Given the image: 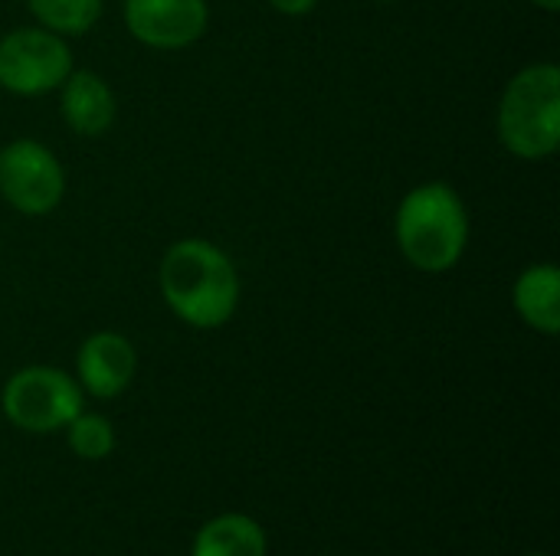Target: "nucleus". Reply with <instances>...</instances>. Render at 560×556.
<instances>
[{
  "label": "nucleus",
  "instance_id": "obj_1",
  "mask_svg": "<svg viewBox=\"0 0 560 556\" xmlns=\"http://www.w3.org/2000/svg\"><path fill=\"white\" fill-rule=\"evenodd\" d=\"M158 292L177 321L194 331H217L236 315L243 282L233 259L217 242L187 236L171 242L161 256Z\"/></svg>",
  "mask_w": 560,
  "mask_h": 556
},
{
  "label": "nucleus",
  "instance_id": "obj_3",
  "mask_svg": "<svg viewBox=\"0 0 560 556\" xmlns=\"http://www.w3.org/2000/svg\"><path fill=\"white\" fill-rule=\"evenodd\" d=\"M495 134L518 161H548L560 147V69L532 62L502 88Z\"/></svg>",
  "mask_w": 560,
  "mask_h": 556
},
{
  "label": "nucleus",
  "instance_id": "obj_6",
  "mask_svg": "<svg viewBox=\"0 0 560 556\" xmlns=\"http://www.w3.org/2000/svg\"><path fill=\"white\" fill-rule=\"evenodd\" d=\"M0 197L20 216H49L66 197L62 161L33 138L0 147Z\"/></svg>",
  "mask_w": 560,
  "mask_h": 556
},
{
  "label": "nucleus",
  "instance_id": "obj_5",
  "mask_svg": "<svg viewBox=\"0 0 560 556\" xmlns=\"http://www.w3.org/2000/svg\"><path fill=\"white\" fill-rule=\"evenodd\" d=\"M69 39L43 26H16L0 36V88L20 98L56 92L72 72Z\"/></svg>",
  "mask_w": 560,
  "mask_h": 556
},
{
  "label": "nucleus",
  "instance_id": "obj_8",
  "mask_svg": "<svg viewBox=\"0 0 560 556\" xmlns=\"http://www.w3.org/2000/svg\"><path fill=\"white\" fill-rule=\"evenodd\" d=\"M138 374V351L118 331H95L79 344L75 383L95 400L121 397Z\"/></svg>",
  "mask_w": 560,
  "mask_h": 556
},
{
  "label": "nucleus",
  "instance_id": "obj_7",
  "mask_svg": "<svg viewBox=\"0 0 560 556\" xmlns=\"http://www.w3.org/2000/svg\"><path fill=\"white\" fill-rule=\"evenodd\" d=\"M125 29L148 49L174 52L194 46L210 26L207 0H125Z\"/></svg>",
  "mask_w": 560,
  "mask_h": 556
},
{
  "label": "nucleus",
  "instance_id": "obj_16",
  "mask_svg": "<svg viewBox=\"0 0 560 556\" xmlns=\"http://www.w3.org/2000/svg\"><path fill=\"white\" fill-rule=\"evenodd\" d=\"M374 3H394V0H374Z\"/></svg>",
  "mask_w": 560,
  "mask_h": 556
},
{
  "label": "nucleus",
  "instance_id": "obj_15",
  "mask_svg": "<svg viewBox=\"0 0 560 556\" xmlns=\"http://www.w3.org/2000/svg\"><path fill=\"white\" fill-rule=\"evenodd\" d=\"M528 3H535V7L545 10V13H558L560 10V0H528Z\"/></svg>",
  "mask_w": 560,
  "mask_h": 556
},
{
  "label": "nucleus",
  "instance_id": "obj_11",
  "mask_svg": "<svg viewBox=\"0 0 560 556\" xmlns=\"http://www.w3.org/2000/svg\"><path fill=\"white\" fill-rule=\"evenodd\" d=\"M190 556H266V531L246 514H220L197 531Z\"/></svg>",
  "mask_w": 560,
  "mask_h": 556
},
{
  "label": "nucleus",
  "instance_id": "obj_13",
  "mask_svg": "<svg viewBox=\"0 0 560 556\" xmlns=\"http://www.w3.org/2000/svg\"><path fill=\"white\" fill-rule=\"evenodd\" d=\"M66 439H69V449L85 462H102V459H108L115 452V426L98 413L82 410L66 426Z\"/></svg>",
  "mask_w": 560,
  "mask_h": 556
},
{
  "label": "nucleus",
  "instance_id": "obj_10",
  "mask_svg": "<svg viewBox=\"0 0 560 556\" xmlns=\"http://www.w3.org/2000/svg\"><path fill=\"white\" fill-rule=\"evenodd\" d=\"M512 305L518 311V318L545 334L555 338L560 331V272L555 262H538L528 265L512 288Z\"/></svg>",
  "mask_w": 560,
  "mask_h": 556
},
{
  "label": "nucleus",
  "instance_id": "obj_9",
  "mask_svg": "<svg viewBox=\"0 0 560 556\" xmlns=\"http://www.w3.org/2000/svg\"><path fill=\"white\" fill-rule=\"evenodd\" d=\"M59 115L82 138H102L118 115L112 85L92 69H72L59 85Z\"/></svg>",
  "mask_w": 560,
  "mask_h": 556
},
{
  "label": "nucleus",
  "instance_id": "obj_14",
  "mask_svg": "<svg viewBox=\"0 0 560 556\" xmlns=\"http://www.w3.org/2000/svg\"><path fill=\"white\" fill-rule=\"evenodd\" d=\"M272 10H279L282 16H305L318 7V0H269Z\"/></svg>",
  "mask_w": 560,
  "mask_h": 556
},
{
  "label": "nucleus",
  "instance_id": "obj_17",
  "mask_svg": "<svg viewBox=\"0 0 560 556\" xmlns=\"http://www.w3.org/2000/svg\"><path fill=\"white\" fill-rule=\"evenodd\" d=\"M532 556H548V554H532Z\"/></svg>",
  "mask_w": 560,
  "mask_h": 556
},
{
  "label": "nucleus",
  "instance_id": "obj_4",
  "mask_svg": "<svg viewBox=\"0 0 560 556\" xmlns=\"http://www.w3.org/2000/svg\"><path fill=\"white\" fill-rule=\"evenodd\" d=\"M0 410L10 419V426L33 436H49L66 429L85 410V393L66 370L33 364L16 370L3 383Z\"/></svg>",
  "mask_w": 560,
  "mask_h": 556
},
{
  "label": "nucleus",
  "instance_id": "obj_2",
  "mask_svg": "<svg viewBox=\"0 0 560 556\" xmlns=\"http://www.w3.org/2000/svg\"><path fill=\"white\" fill-rule=\"evenodd\" d=\"M400 256L423 275L453 272L469 246V210L453 184H417L394 213Z\"/></svg>",
  "mask_w": 560,
  "mask_h": 556
},
{
  "label": "nucleus",
  "instance_id": "obj_12",
  "mask_svg": "<svg viewBox=\"0 0 560 556\" xmlns=\"http://www.w3.org/2000/svg\"><path fill=\"white\" fill-rule=\"evenodd\" d=\"M26 10L33 13L36 26L69 39L85 36L98 23L105 0H26Z\"/></svg>",
  "mask_w": 560,
  "mask_h": 556
}]
</instances>
